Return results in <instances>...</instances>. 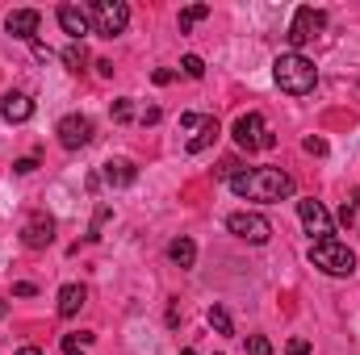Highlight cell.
<instances>
[{
	"label": "cell",
	"instance_id": "1",
	"mask_svg": "<svg viewBox=\"0 0 360 355\" xmlns=\"http://www.w3.org/2000/svg\"><path fill=\"white\" fill-rule=\"evenodd\" d=\"M226 184H231L235 196H243V201H260V205H272V201L293 196V176L281 172V168H248V172L231 176Z\"/></svg>",
	"mask_w": 360,
	"mask_h": 355
},
{
	"label": "cell",
	"instance_id": "2",
	"mask_svg": "<svg viewBox=\"0 0 360 355\" xmlns=\"http://www.w3.org/2000/svg\"><path fill=\"white\" fill-rule=\"evenodd\" d=\"M272 80H276V88L289 92V96H306V92H314V84H319V67H314L306 55L289 51V55H276Z\"/></svg>",
	"mask_w": 360,
	"mask_h": 355
},
{
	"label": "cell",
	"instance_id": "3",
	"mask_svg": "<svg viewBox=\"0 0 360 355\" xmlns=\"http://www.w3.org/2000/svg\"><path fill=\"white\" fill-rule=\"evenodd\" d=\"M310 264L327 276H352L356 272V255L348 243L340 239H323V243H310Z\"/></svg>",
	"mask_w": 360,
	"mask_h": 355
},
{
	"label": "cell",
	"instance_id": "4",
	"mask_svg": "<svg viewBox=\"0 0 360 355\" xmlns=\"http://www.w3.org/2000/svg\"><path fill=\"white\" fill-rule=\"evenodd\" d=\"M89 17H92V34L117 38V34H126V25H130V4H122V0H96L89 8Z\"/></svg>",
	"mask_w": 360,
	"mask_h": 355
},
{
	"label": "cell",
	"instance_id": "5",
	"mask_svg": "<svg viewBox=\"0 0 360 355\" xmlns=\"http://www.w3.org/2000/svg\"><path fill=\"white\" fill-rule=\"evenodd\" d=\"M226 230H231L235 239L252 243V247H264V243L272 239V222L264 217V213H252V209L231 213V217H226Z\"/></svg>",
	"mask_w": 360,
	"mask_h": 355
},
{
	"label": "cell",
	"instance_id": "6",
	"mask_svg": "<svg viewBox=\"0 0 360 355\" xmlns=\"http://www.w3.org/2000/svg\"><path fill=\"white\" fill-rule=\"evenodd\" d=\"M231 134H235V142H239L243 151H272V147H276V138L269 134V126H264L260 113H243Z\"/></svg>",
	"mask_w": 360,
	"mask_h": 355
},
{
	"label": "cell",
	"instance_id": "7",
	"mask_svg": "<svg viewBox=\"0 0 360 355\" xmlns=\"http://www.w3.org/2000/svg\"><path fill=\"white\" fill-rule=\"evenodd\" d=\"M327 29V13L323 8H314V4H302L297 13H293V25H289V42L293 46H306L310 38H319Z\"/></svg>",
	"mask_w": 360,
	"mask_h": 355
},
{
	"label": "cell",
	"instance_id": "8",
	"mask_svg": "<svg viewBox=\"0 0 360 355\" xmlns=\"http://www.w3.org/2000/svg\"><path fill=\"white\" fill-rule=\"evenodd\" d=\"M180 130H188V155H197V151H205L218 134H222V126H218V117H201V113H184L180 117Z\"/></svg>",
	"mask_w": 360,
	"mask_h": 355
},
{
	"label": "cell",
	"instance_id": "9",
	"mask_svg": "<svg viewBox=\"0 0 360 355\" xmlns=\"http://www.w3.org/2000/svg\"><path fill=\"white\" fill-rule=\"evenodd\" d=\"M55 134H59V142L68 151H80V147H89L92 138H96V126H92V117H84V113H68Z\"/></svg>",
	"mask_w": 360,
	"mask_h": 355
},
{
	"label": "cell",
	"instance_id": "10",
	"mask_svg": "<svg viewBox=\"0 0 360 355\" xmlns=\"http://www.w3.org/2000/svg\"><path fill=\"white\" fill-rule=\"evenodd\" d=\"M297 217H302V226H306V234H310L314 243L331 239V213L323 209V201H314V196L297 201Z\"/></svg>",
	"mask_w": 360,
	"mask_h": 355
},
{
	"label": "cell",
	"instance_id": "11",
	"mask_svg": "<svg viewBox=\"0 0 360 355\" xmlns=\"http://www.w3.org/2000/svg\"><path fill=\"white\" fill-rule=\"evenodd\" d=\"M21 243L30 247V251H42V247H51L55 243V217L51 213H30L25 217V226H21Z\"/></svg>",
	"mask_w": 360,
	"mask_h": 355
},
{
	"label": "cell",
	"instance_id": "12",
	"mask_svg": "<svg viewBox=\"0 0 360 355\" xmlns=\"http://www.w3.org/2000/svg\"><path fill=\"white\" fill-rule=\"evenodd\" d=\"M59 25L63 34H72V42H84V34H92V17L80 4H59Z\"/></svg>",
	"mask_w": 360,
	"mask_h": 355
},
{
	"label": "cell",
	"instance_id": "13",
	"mask_svg": "<svg viewBox=\"0 0 360 355\" xmlns=\"http://www.w3.org/2000/svg\"><path fill=\"white\" fill-rule=\"evenodd\" d=\"M38 25H42L38 8H17V13L4 17V29H8L13 38H21V42H34V38H38Z\"/></svg>",
	"mask_w": 360,
	"mask_h": 355
},
{
	"label": "cell",
	"instance_id": "14",
	"mask_svg": "<svg viewBox=\"0 0 360 355\" xmlns=\"http://www.w3.org/2000/svg\"><path fill=\"white\" fill-rule=\"evenodd\" d=\"M0 117L13 121V126H21V121L34 117V100H30L25 92H4V100H0Z\"/></svg>",
	"mask_w": 360,
	"mask_h": 355
},
{
	"label": "cell",
	"instance_id": "15",
	"mask_svg": "<svg viewBox=\"0 0 360 355\" xmlns=\"http://www.w3.org/2000/svg\"><path fill=\"white\" fill-rule=\"evenodd\" d=\"M101 180H105L109 188H126V184H134V180H139V172H134V163H130V159H109V163H105V172H101Z\"/></svg>",
	"mask_w": 360,
	"mask_h": 355
},
{
	"label": "cell",
	"instance_id": "16",
	"mask_svg": "<svg viewBox=\"0 0 360 355\" xmlns=\"http://www.w3.org/2000/svg\"><path fill=\"white\" fill-rule=\"evenodd\" d=\"M84 301H89V288L84 284H63L59 288V318H76Z\"/></svg>",
	"mask_w": 360,
	"mask_h": 355
},
{
	"label": "cell",
	"instance_id": "17",
	"mask_svg": "<svg viewBox=\"0 0 360 355\" xmlns=\"http://www.w3.org/2000/svg\"><path fill=\"white\" fill-rule=\"evenodd\" d=\"M168 260H172L176 267H193V264H197V243H193V239H184V234L172 239V243H168Z\"/></svg>",
	"mask_w": 360,
	"mask_h": 355
},
{
	"label": "cell",
	"instance_id": "18",
	"mask_svg": "<svg viewBox=\"0 0 360 355\" xmlns=\"http://www.w3.org/2000/svg\"><path fill=\"white\" fill-rule=\"evenodd\" d=\"M63 63H68L72 76H80V72L89 67V51H84V42H72V46L63 51Z\"/></svg>",
	"mask_w": 360,
	"mask_h": 355
},
{
	"label": "cell",
	"instance_id": "19",
	"mask_svg": "<svg viewBox=\"0 0 360 355\" xmlns=\"http://www.w3.org/2000/svg\"><path fill=\"white\" fill-rule=\"evenodd\" d=\"M205 17H210V4H188V8H184V13H180V34H188V29H193V25H197V21H205Z\"/></svg>",
	"mask_w": 360,
	"mask_h": 355
},
{
	"label": "cell",
	"instance_id": "20",
	"mask_svg": "<svg viewBox=\"0 0 360 355\" xmlns=\"http://www.w3.org/2000/svg\"><path fill=\"white\" fill-rule=\"evenodd\" d=\"M205 318H210V326H214L218 335H235V326H231V314H226L222 305H210V314H205Z\"/></svg>",
	"mask_w": 360,
	"mask_h": 355
},
{
	"label": "cell",
	"instance_id": "21",
	"mask_svg": "<svg viewBox=\"0 0 360 355\" xmlns=\"http://www.w3.org/2000/svg\"><path fill=\"white\" fill-rule=\"evenodd\" d=\"M180 72H184L188 80H201V76H205V63H201V55H184V59H180Z\"/></svg>",
	"mask_w": 360,
	"mask_h": 355
},
{
	"label": "cell",
	"instance_id": "22",
	"mask_svg": "<svg viewBox=\"0 0 360 355\" xmlns=\"http://www.w3.org/2000/svg\"><path fill=\"white\" fill-rule=\"evenodd\" d=\"M248 355H272V343L264 335H248Z\"/></svg>",
	"mask_w": 360,
	"mask_h": 355
},
{
	"label": "cell",
	"instance_id": "23",
	"mask_svg": "<svg viewBox=\"0 0 360 355\" xmlns=\"http://www.w3.org/2000/svg\"><path fill=\"white\" fill-rule=\"evenodd\" d=\"M130 117H134V105H130V96L113 100V121H130Z\"/></svg>",
	"mask_w": 360,
	"mask_h": 355
},
{
	"label": "cell",
	"instance_id": "24",
	"mask_svg": "<svg viewBox=\"0 0 360 355\" xmlns=\"http://www.w3.org/2000/svg\"><path fill=\"white\" fill-rule=\"evenodd\" d=\"M109 222V205H101L96 209V217H92V230H89V239H101V226Z\"/></svg>",
	"mask_w": 360,
	"mask_h": 355
},
{
	"label": "cell",
	"instance_id": "25",
	"mask_svg": "<svg viewBox=\"0 0 360 355\" xmlns=\"http://www.w3.org/2000/svg\"><path fill=\"white\" fill-rule=\"evenodd\" d=\"M80 347H84V343H80L76 335H63V355H80Z\"/></svg>",
	"mask_w": 360,
	"mask_h": 355
},
{
	"label": "cell",
	"instance_id": "26",
	"mask_svg": "<svg viewBox=\"0 0 360 355\" xmlns=\"http://www.w3.org/2000/svg\"><path fill=\"white\" fill-rule=\"evenodd\" d=\"M289 355H310V343L306 339H289V347H285Z\"/></svg>",
	"mask_w": 360,
	"mask_h": 355
},
{
	"label": "cell",
	"instance_id": "27",
	"mask_svg": "<svg viewBox=\"0 0 360 355\" xmlns=\"http://www.w3.org/2000/svg\"><path fill=\"white\" fill-rule=\"evenodd\" d=\"M302 147H306V151H310V155H327V142H323V138H306V142H302Z\"/></svg>",
	"mask_w": 360,
	"mask_h": 355
},
{
	"label": "cell",
	"instance_id": "28",
	"mask_svg": "<svg viewBox=\"0 0 360 355\" xmlns=\"http://www.w3.org/2000/svg\"><path fill=\"white\" fill-rule=\"evenodd\" d=\"M34 168H38V159H17V163H13V172H17V176H30Z\"/></svg>",
	"mask_w": 360,
	"mask_h": 355
},
{
	"label": "cell",
	"instance_id": "29",
	"mask_svg": "<svg viewBox=\"0 0 360 355\" xmlns=\"http://www.w3.org/2000/svg\"><path fill=\"white\" fill-rule=\"evenodd\" d=\"M352 222H356V209H352V201H348V205L340 209V226H352Z\"/></svg>",
	"mask_w": 360,
	"mask_h": 355
},
{
	"label": "cell",
	"instance_id": "30",
	"mask_svg": "<svg viewBox=\"0 0 360 355\" xmlns=\"http://www.w3.org/2000/svg\"><path fill=\"white\" fill-rule=\"evenodd\" d=\"M13 293H17V297H34L38 288H34V284H13Z\"/></svg>",
	"mask_w": 360,
	"mask_h": 355
},
{
	"label": "cell",
	"instance_id": "31",
	"mask_svg": "<svg viewBox=\"0 0 360 355\" xmlns=\"http://www.w3.org/2000/svg\"><path fill=\"white\" fill-rule=\"evenodd\" d=\"M17 355H46V351H38V347H21Z\"/></svg>",
	"mask_w": 360,
	"mask_h": 355
},
{
	"label": "cell",
	"instance_id": "32",
	"mask_svg": "<svg viewBox=\"0 0 360 355\" xmlns=\"http://www.w3.org/2000/svg\"><path fill=\"white\" fill-rule=\"evenodd\" d=\"M352 209H360V188L352 192Z\"/></svg>",
	"mask_w": 360,
	"mask_h": 355
},
{
	"label": "cell",
	"instance_id": "33",
	"mask_svg": "<svg viewBox=\"0 0 360 355\" xmlns=\"http://www.w3.org/2000/svg\"><path fill=\"white\" fill-rule=\"evenodd\" d=\"M4 314H8V305H4V301H0V318H4Z\"/></svg>",
	"mask_w": 360,
	"mask_h": 355
}]
</instances>
